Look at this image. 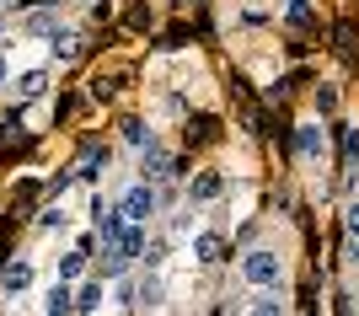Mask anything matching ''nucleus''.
Masks as SVG:
<instances>
[{
  "label": "nucleus",
  "instance_id": "1",
  "mask_svg": "<svg viewBox=\"0 0 359 316\" xmlns=\"http://www.w3.org/2000/svg\"><path fill=\"white\" fill-rule=\"evenodd\" d=\"M236 268H241V284H247V289H257V284H279V289H285L290 263H285L279 252H273V247H252V252L241 257Z\"/></svg>",
  "mask_w": 359,
  "mask_h": 316
},
{
  "label": "nucleus",
  "instance_id": "2",
  "mask_svg": "<svg viewBox=\"0 0 359 316\" xmlns=\"http://www.w3.org/2000/svg\"><path fill=\"white\" fill-rule=\"evenodd\" d=\"M156 204H161V198H156V182H129V188H123V198H118V209H123V220H135V226H150V214H156Z\"/></svg>",
  "mask_w": 359,
  "mask_h": 316
},
{
  "label": "nucleus",
  "instance_id": "3",
  "mask_svg": "<svg viewBox=\"0 0 359 316\" xmlns=\"http://www.w3.org/2000/svg\"><path fill=\"white\" fill-rule=\"evenodd\" d=\"M295 151H300V161H306V166H316L322 156H327V129H322L316 118H306L295 129Z\"/></svg>",
  "mask_w": 359,
  "mask_h": 316
},
{
  "label": "nucleus",
  "instance_id": "4",
  "mask_svg": "<svg viewBox=\"0 0 359 316\" xmlns=\"http://www.w3.org/2000/svg\"><path fill=\"white\" fill-rule=\"evenodd\" d=\"M241 311H252V316H285L290 301H285V289L279 284H257L247 301H241Z\"/></svg>",
  "mask_w": 359,
  "mask_h": 316
},
{
  "label": "nucleus",
  "instance_id": "5",
  "mask_svg": "<svg viewBox=\"0 0 359 316\" xmlns=\"http://www.w3.org/2000/svg\"><path fill=\"white\" fill-rule=\"evenodd\" d=\"M0 289H6V295H27L32 289V257H11V263L0 268Z\"/></svg>",
  "mask_w": 359,
  "mask_h": 316
},
{
  "label": "nucleus",
  "instance_id": "6",
  "mask_svg": "<svg viewBox=\"0 0 359 316\" xmlns=\"http://www.w3.org/2000/svg\"><path fill=\"white\" fill-rule=\"evenodd\" d=\"M102 301H107V279H81V284H75V311L81 316L102 311Z\"/></svg>",
  "mask_w": 359,
  "mask_h": 316
},
{
  "label": "nucleus",
  "instance_id": "7",
  "mask_svg": "<svg viewBox=\"0 0 359 316\" xmlns=\"http://www.w3.org/2000/svg\"><path fill=\"white\" fill-rule=\"evenodd\" d=\"M166 172H172V156H166L161 145H145V151H140V177H145V182H161Z\"/></svg>",
  "mask_w": 359,
  "mask_h": 316
},
{
  "label": "nucleus",
  "instance_id": "8",
  "mask_svg": "<svg viewBox=\"0 0 359 316\" xmlns=\"http://www.w3.org/2000/svg\"><path fill=\"white\" fill-rule=\"evenodd\" d=\"M43 311H48V316H65V311H75V284H70V279H54V284H48V295H43Z\"/></svg>",
  "mask_w": 359,
  "mask_h": 316
},
{
  "label": "nucleus",
  "instance_id": "9",
  "mask_svg": "<svg viewBox=\"0 0 359 316\" xmlns=\"http://www.w3.org/2000/svg\"><path fill=\"white\" fill-rule=\"evenodd\" d=\"M156 305H166V284H161V268H145V279H140V311H156Z\"/></svg>",
  "mask_w": 359,
  "mask_h": 316
},
{
  "label": "nucleus",
  "instance_id": "10",
  "mask_svg": "<svg viewBox=\"0 0 359 316\" xmlns=\"http://www.w3.org/2000/svg\"><path fill=\"white\" fill-rule=\"evenodd\" d=\"M22 32L27 38H54L60 32V11H27L22 16Z\"/></svg>",
  "mask_w": 359,
  "mask_h": 316
},
{
  "label": "nucleus",
  "instance_id": "11",
  "mask_svg": "<svg viewBox=\"0 0 359 316\" xmlns=\"http://www.w3.org/2000/svg\"><path fill=\"white\" fill-rule=\"evenodd\" d=\"M43 91H48V70H22V76H16V97H22V102H38Z\"/></svg>",
  "mask_w": 359,
  "mask_h": 316
},
{
  "label": "nucleus",
  "instance_id": "12",
  "mask_svg": "<svg viewBox=\"0 0 359 316\" xmlns=\"http://www.w3.org/2000/svg\"><path fill=\"white\" fill-rule=\"evenodd\" d=\"M188 193H194V204H210V198H220V193H225V177H220V172H198Z\"/></svg>",
  "mask_w": 359,
  "mask_h": 316
},
{
  "label": "nucleus",
  "instance_id": "13",
  "mask_svg": "<svg viewBox=\"0 0 359 316\" xmlns=\"http://www.w3.org/2000/svg\"><path fill=\"white\" fill-rule=\"evenodd\" d=\"M225 241L215 236V231H194V263H220Z\"/></svg>",
  "mask_w": 359,
  "mask_h": 316
},
{
  "label": "nucleus",
  "instance_id": "14",
  "mask_svg": "<svg viewBox=\"0 0 359 316\" xmlns=\"http://www.w3.org/2000/svg\"><path fill=\"white\" fill-rule=\"evenodd\" d=\"M86 268H91V257L81 252V247H70V252L60 257V279H70V284H81V279H86Z\"/></svg>",
  "mask_w": 359,
  "mask_h": 316
},
{
  "label": "nucleus",
  "instance_id": "15",
  "mask_svg": "<svg viewBox=\"0 0 359 316\" xmlns=\"http://www.w3.org/2000/svg\"><path fill=\"white\" fill-rule=\"evenodd\" d=\"M118 247H123V257H129V263H140V257H145V226H135V220H129V226H123V236H118Z\"/></svg>",
  "mask_w": 359,
  "mask_h": 316
},
{
  "label": "nucleus",
  "instance_id": "16",
  "mask_svg": "<svg viewBox=\"0 0 359 316\" xmlns=\"http://www.w3.org/2000/svg\"><path fill=\"white\" fill-rule=\"evenodd\" d=\"M123 226H129V220H123V209H107L102 220H97V236H102V241H113V247H118Z\"/></svg>",
  "mask_w": 359,
  "mask_h": 316
},
{
  "label": "nucleus",
  "instance_id": "17",
  "mask_svg": "<svg viewBox=\"0 0 359 316\" xmlns=\"http://www.w3.org/2000/svg\"><path fill=\"white\" fill-rule=\"evenodd\" d=\"M48 48H54V60H60V64H70L75 54H81V48H75V32H65V27L48 38Z\"/></svg>",
  "mask_w": 359,
  "mask_h": 316
},
{
  "label": "nucleus",
  "instance_id": "18",
  "mask_svg": "<svg viewBox=\"0 0 359 316\" xmlns=\"http://www.w3.org/2000/svg\"><path fill=\"white\" fill-rule=\"evenodd\" d=\"M123 145H135V151H145V145H156V135H150V129H145L140 118H129V123H123Z\"/></svg>",
  "mask_w": 359,
  "mask_h": 316
},
{
  "label": "nucleus",
  "instance_id": "19",
  "mask_svg": "<svg viewBox=\"0 0 359 316\" xmlns=\"http://www.w3.org/2000/svg\"><path fill=\"white\" fill-rule=\"evenodd\" d=\"M194 231H198V214H194V209H177V214H172V241L194 236Z\"/></svg>",
  "mask_w": 359,
  "mask_h": 316
},
{
  "label": "nucleus",
  "instance_id": "20",
  "mask_svg": "<svg viewBox=\"0 0 359 316\" xmlns=\"http://www.w3.org/2000/svg\"><path fill=\"white\" fill-rule=\"evenodd\" d=\"M344 231H348V241H359V198L344 204Z\"/></svg>",
  "mask_w": 359,
  "mask_h": 316
},
{
  "label": "nucleus",
  "instance_id": "21",
  "mask_svg": "<svg viewBox=\"0 0 359 316\" xmlns=\"http://www.w3.org/2000/svg\"><path fill=\"white\" fill-rule=\"evenodd\" d=\"M38 226H43V231H65V226H70V214H65V209H43Z\"/></svg>",
  "mask_w": 359,
  "mask_h": 316
},
{
  "label": "nucleus",
  "instance_id": "22",
  "mask_svg": "<svg viewBox=\"0 0 359 316\" xmlns=\"http://www.w3.org/2000/svg\"><path fill=\"white\" fill-rule=\"evenodd\" d=\"M290 22H295V27H306V22H311V6H306V0H290Z\"/></svg>",
  "mask_w": 359,
  "mask_h": 316
},
{
  "label": "nucleus",
  "instance_id": "23",
  "mask_svg": "<svg viewBox=\"0 0 359 316\" xmlns=\"http://www.w3.org/2000/svg\"><path fill=\"white\" fill-rule=\"evenodd\" d=\"M140 263H145V268H161V263H166V241H156V247H150Z\"/></svg>",
  "mask_w": 359,
  "mask_h": 316
},
{
  "label": "nucleus",
  "instance_id": "24",
  "mask_svg": "<svg viewBox=\"0 0 359 316\" xmlns=\"http://www.w3.org/2000/svg\"><path fill=\"white\" fill-rule=\"evenodd\" d=\"M344 151H348V156H359V129H344Z\"/></svg>",
  "mask_w": 359,
  "mask_h": 316
},
{
  "label": "nucleus",
  "instance_id": "25",
  "mask_svg": "<svg viewBox=\"0 0 359 316\" xmlns=\"http://www.w3.org/2000/svg\"><path fill=\"white\" fill-rule=\"evenodd\" d=\"M0 86H11V60L0 54Z\"/></svg>",
  "mask_w": 359,
  "mask_h": 316
}]
</instances>
